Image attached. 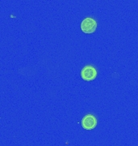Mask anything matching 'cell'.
Wrapping results in <instances>:
<instances>
[{
	"label": "cell",
	"instance_id": "obj_1",
	"mask_svg": "<svg viewBox=\"0 0 138 146\" xmlns=\"http://www.w3.org/2000/svg\"><path fill=\"white\" fill-rule=\"evenodd\" d=\"M97 22L95 19L91 17L85 18L81 23V29L85 33H93L96 30Z\"/></svg>",
	"mask_w": 138,
	"mask_h": 146
},
{
	"label": "cell",
	"instance_id": "obj_2",
	"mask_svg": "<svg viewBox=\"0 0 138 146\" xmlns=\"http://www.w3.org/2000/svg\"><path fill=\"white\" fill-rule=\"evenodd\" d=\"M97 76V71L93 66L87 65L81 71V77L86 81H92Z\"/></svg>",
	"mask_w": 138,
	"mask_h": 146
},
{
	"label": "cell",
	"instance_id": "obj_3",
	"mask_svg": "<svg viewBox=\"0 0 138 146\" xmlns=\"http://www.w3.org/2000/svg\"><path fill=\"white\" fill-rule=\"evenodd\" d=\"M81 124L85 130H92L97 125V119L94 115L88 114L82 118Z\"/></svg>",
	"mask_w": 138,
	"mask_h": 146
}]
</instances>
